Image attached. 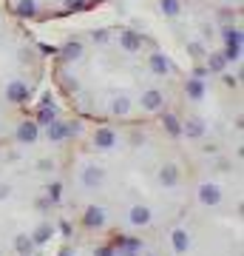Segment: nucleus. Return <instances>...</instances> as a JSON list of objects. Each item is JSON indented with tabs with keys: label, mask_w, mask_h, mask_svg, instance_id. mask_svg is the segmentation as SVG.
I'll list each match as a JSON object with an SVG mask.
<instances>
[{
	"label": "nucleus",
	"mask_w": 244,
	"mask_h": 256,
	"mask_svg": "<svg viewBox=\"0 0 244 256\" xmlns=\"http://www.w3.org/2000/svg\"><path fill=\"white\" fill-rule=\"evenodd\" d=\"M134 256H242V210L193 202L171 228L136 242Z\"/></svg>",
	"instance_id": "39448f33"
},
{
	"label": "nucleus",
	"mask_w": 244,
	"mask_h": 256,
	"mask_svg": "<svg viewBox=\"0 0 244 256\" xmlns=\"http://www.w3.org/2000/svg\"><path fill=\"white\" fill-rule=\"evenodd\" d=\"M48 74L54 100L82 126L171 122L188 88V72L134 26L68 34L48 54Z\"/></svg>",
	"instance_id": "f03ea898"
},
{
	"label": "nucleus",
	"mask_w": 244,
	"mask_h": 256,
	"mask_svg": "<svg viewBox=\"0 0 244 256\" xmlns=\"http://www.w3.org/2000/svg\"><path fill=\"white\" fill-rule=\"evenodd\" d=\"M196 202V168L171 122L82 126L63 162V230L145 242Z\"/></svg>",
	"instance_id": "f257e3e1"
},
{
	"label": "nucleus",
	"mask_w": 244,
	"mask_h": 256,
	"mask_svg": "<svg viewBox=\"0 0 244 256\" xmlns=\"http://www.w3.org/2000/svg\"><path fill=\"white\" fill-rule=\"evenodd\" d=\"M48 77V48L0 6V142L26 126Z\"/></svg>",
	"instance_id": "20e7f679"
},
{
	"label": "nucleus",
	"mask_w": 244,
	"mask_h": 256,
	"mask_svg": "<svg viewBox=\"0 0 244 256\" xmlns=\"http://www.w3.org/2000/svg\"><path fill=\"white\" fill-rule=\"evenodd\" d=\"M77 120L40 100L0 142V256H45L63 234V162Z\"/></svg>",
	"instance_id": "7ed1b4c3"
},
{
	"label": "nucleus",
	"mask_w": 244,
	"mask_h": 256,
	"mask_svg": "<svg viewBox=\"0 0 244 256\" xmlns=\"http://www.w3.org/2000/svg\"><path fill=\"white\" fill-rule=\"evenodd\" d=\"M193 3V9L199 14H208V18L225 23V28H233L239 32V20H242V0H188Z\"/></svg>",
	"instance_id": "0eeeda50"
},
{
	"label": "nucleus",
	"mask_w": 244,
	"mask_h": 256,
	"mask_svg": "<svg viewBox=\"0 0 244 256\" xmlns=\"http://www.w3.org/2000/svg\"><path fill=\"white\" fill-rule=\"evenodd\" d=\"M102 3H108V0H0V6L9 12L11 18L23 20L26 26L77 18V14L100 9Z\"/></svg>",
	"instance_id": "423d86ee"
}]
</instances>
